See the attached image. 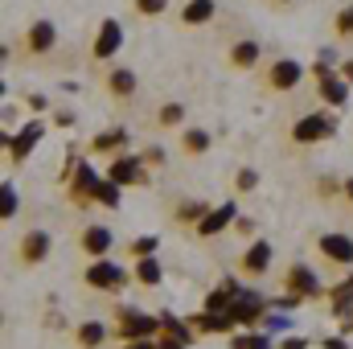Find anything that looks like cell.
Returning <instances> with one entry per match:
<instances>
[{
	"mask_svg": "<svg viewBox=\"0 0 353 349\" xmlns=\"http://www.w3.org/2000/svg\"><path fill=\"white\" fill-rule=\"evenodd\" d=\"M333 136H337V115L333 111H308L292 123L296 144H321V140H333Z\"/></svg>",
	"mask_w": 353,
	"mask_h": 349,
	"instance_id": "6da1fadb",
	"label": "cell"
},
{
	"mask_svg": "<svg viewBox=\"0 0 353 349\" xmlns=\"http://www.w3.org/2000/svg\"><path fill=\"white\" fill-rule=\"evenodd\" d=\"M83 283H90L94 292H123L128 271H123L119 263H111V259H94L87 271H83Z\"/></svg>",
	"mask_w": 353,
	"mask_h": 349,
	"instance_id": "7a4b0ae2",
	"label": "cell"
},
{
	"mask_svg": "<svg viewBox=\"0 0 353 349\" xmlns=\"http://www.w3.org/2000/svg\"><path fill=\"white\" fill-rule=\"evenodd\" d=\"M161 329V317H148L140 308H123L119 321H115V337L119 341H136V337H152Z\"/></svg>",
	"mask_w": 353,
	"mask_h": 349,
	"instance_id": "3957f363",
	"label": "cell"
},
{
	"mask_svg": "<svg viewBox=\"0 0 353 349\" xmlns=\"http://www.w3.org/2000/svg\"><path fill=\"white\" fill-rule=\"evenodd\" d=\"M107 177H111L115 185H148V161L136 157V152H119V157L111 161Z\"/></svg>",
	"mask_w": 353,
	"mask_h": 349,
	"instance_id": "277c9868",
	"label": "cell"
},
{
	"mask_svg": "<svg viewBox=\"0 0 353 349\" xmlns=\"http://www.w3.org/2000/svg\"><path fill=\"white\" fill-rule=\"evenodd\" d=\"M107 177L94 173V165L90 161H83L79 169H74V177H70V201L74 206H90V201H99V185H103Z\"/></svg>",
	"mask_w": 353,
	"mask_h": 349,
	"instance_id": "5b68a950",
	"label": "cell"
},
{
	"mask_svg": "<svg viewBox=\"0 0 353 349\" xmlns=\"http://www.w3.org/2000/svg\"><path fill=\"white\" fill-rule=\"evenodd\" d=\"M283 288H288V292H296L300 300H316V296L325 292V288H321V275H316L308 263H292V267H288V275H283Z\"/></svg>",
	"mask_w": 353,
	"mask_h": 349,
	"instance_id": "8992f818",
	"label": "cell"
},
{
	"mask_svg": "<svg viewBox=\"0 0 353 349\" xmlns=\"http://www.w3.org/2000/svg\"><path fill=\"white\" fill-rule=\"evenodd\" d=\"M119 50H123V25H119L115 17H107V21L99 25V37H94L90 58H94V62H111Z\"/></svg>",
	"mask_w": 353,
	"mask_h": 349,
	"instance_id": "52a82bcc",
	"label": "cell"
},
{
	"mask_svg": "<svg viewBox=\"0 0 353 349\" xmlns=\"http://www.w3.org/2000/svg\"><path fill=\"white\" fill-rule=\"evenodd\" d=\"M41 136H46V123H41V119H29L17 136H4V148H8V157L21 165V161H29V152L37 148V140H41Z\"/></svg>",
	"mask_w": 353,
	"mask_h": 349,
	"instance_id": "ba28073f",
	"label": "cell"
},
{
	"mask_svg": "<svg viewBox=\"0 0 353 349\" xmlns=\"http://www.w3.org/2000/svg\"><path fill=\"white\" fill-rule=\"evenodd\" d=\"M300 83H304V66H300L296 58L271 62V70H267V87L271 90H296Z\"/></svg>",
	"mask_w": 353,
	"mask_h": 349,
	"instance_id": "9c48e42d",
	"label": "cell"
},
{
	"mask_svg": "<svg viewBox=\"0 0 353 349\" xmlns=\"http://www.w3.org/2000/svg\"><path fill=\"white\" fill-rule=\"evenodd\" d=\"M263 308H267L263 296H259L255 288H243V292H239V300L230 304V317H234L239 325H247V329H251V325H259V321H263Z\"/></svg>",
	"mask_w": 353,
	"mask_h": 349,
	"instance_id": "30bf717a",
	"label": "cell"
},
{
	"mask_svg": "<svg viewBox=\"0 0 353 349\" xmlns=\"http://www.w3.org/2000/svg\"><path fill=\"white\" fill-rule=\"evenodd\" d=\"M79 247L87 251L90 259H107V251L115 247V235H111V226L90 222V226H83V235H79Z\"/></svg>",
	"mask_w": 353,
	"mask_h": 349,
	"instance_id": "8fae6325",
	"label": "cell"
},
{
	"mask_svg": "<svg viewBox=\"0 0 353 349\" xmlns=\"http://www.w3.org/2000/svg\"><path fill=\"white\" fill-rule=\"evenodd\" d=\"M316 251L329 263H337V267H350L353 263V239L350 235H337V230H333V235H321V239H316Z\"/></svg>",
	"mask_w": 353,
	"mask_h": 349,
	"instance_id": "7c38bea8",
	"label": "cell"
},
{
	"mask_svg": "<svg viewBox=\"0 0 353 349\" xmlns=\"http://www.w3.org/2000/svg\"><path fill=\"white\" fill-rule=\"evenodd\" d=\"M234 218H239V206H234V201H222L218 210H210V214L197 222V235H201V239H214V235H222L226 226H234Z\"/></svg>",
	"mask_w": 353,
	"mask_h": 349,
	"instance_id": "4fadbf2b",
	"label": "cell"
},
{
	"mask_svg": "<svg viewBox=\"0 0 353 349\" xmlns=\"http://www.w3.org/2000/svg\"><path fill=\"white\" fill-rule=\"evenodd\" d=\"M50 251H54V239H50V230H29V235L21 239V259H25V263L50 259Z\"/></svg>",
	"mask_w": 353,
	"mask_h": 349,
	"instance_id": "5bb4252c",
	"label": "cell"
},
{
	"mask_svg": "<svg viewBox=\"0 0 353 349\" xmlns=\"http://www.w3.org/2000/svg\"><path fill=\"white\" fill-rule=\"evenodd\" d=\"M316 90H321V99H325L333 111H345V107H350V87H345V79H341V74L316 79Z\"/></svg>",
	"mask_w": 353,
	"mask_h": 349,
	"instance_id": "9a60e30c",
	"label": "cell"
},
{
	"mask_svg": "<svg viewBox=\"0 0 353 349\" xmlns=\"http://www.w3.org/2000/svg\"><path fill=\"white\" fill-rule=\"evenodd\" d=\"M271 255H275V251H271V243H267V239H255V243L243 251V271H247V275H267Z\"/></svg>",
	"mask_w": 353,
	"mask_h": 349,
	"instance_id": "2e32d148",
	"label": "cell"
},
{
	"mask_svg": "<svg viewBox=\"0 0 353 349\" xmlns=\"http://www.w3.org/2000/svg\"><path fill=\"white\" fill-rule=\"evenodd\" d=\"M25 46H29V54H50V50L58 46V29H54V21H33Z\"/></svg>",
	"mask_w": 353,
	"mask_h": 349,
	"instance_id": "e0dca14e",
	"label": "cell"
},
{
	"mask_svg": "<svg viewBox=\"0 0 353 349\" xmlns=\"http://www.w3.org/2000/svg\"><path fill=\"white\" fill-rule=\"evenodd\" d=\"M239 321L230 317V312H210V308H201L197 317H193V329L197 333H230Z\"/></svg>",
	"mask_w": 353,
	"mask_h": 349,
	"instance_id": "ac0fdd59",
	"label": "cell"
},
{
	"mask_svg": "<svg viewBox=\"0 0 353 349\" xmlns=\"http://www.w3.org/2000/svg\"><path fill=\"white\" fill-rule=\"evenodd\" d=\"M259 41H251V37H243V41H234L230 46V66L234 70H251V66H259Z\"/></svg>",
	"mask_w": 353,
	"mask_h": 349,
	"instance_id": "d6986e66",
	"label": "cell"
},
{
	"mask_svg": "<svg viewBox=\"0 0 353 349\" xmlns=\"http://www.w3.org/2000/svg\"><path fill=\"white\" fill-rule=\"evenodd\" d=\"M140 87V79H136V70H128V66H115L111 74H107V90L115 94V99H132Z\"/></svg>",
	"mask_w": 353,
	"mask_h": 349,
	"instance_id": "ffe728a7",
	"label": "cell"
},
{
	"mask_svg": "<svg viewBox=\"0 0 353 349\" xmlns=\"http://www.w3.org/2000/svg\"><path fill=\"white\" fill-rule=\"evenodd\" d=\"M214 148V136L205 132V128H185V136H181V152H189V157H205Z\"/></svg>",
	"mask_w": 353,
	"mask_h": 349,
	"instance_id": "44dd1931",
	"label": "cell"
},
{
	"mask_svg": "<svg viewBox=\"0 0 353 349\" xmlns=\"http://www.w3.org/2000/svg\"><path fill=\"white\" fill-rule=\"evenodd\" d=\"M214 0H189L185 8H181V25H189V29H197V25H205V21H214Z\"/></svg>",
	"mask_w": 353,
	"mask_h": 349,
	"instance_id": "7402d4cb",
	"label": "cell"
},
{
	"mask_svg": "<svg viewBox=\"0 0 353 349\" xmlns=\"http://www.w3.org/2000/svg\"><path fill=\"white\" fill-rule=\"evenodd\" d=\"M123 144H128V132H123V128H107V132H99V136L90 140V152H111V157H115Z\"/></svg>",
	"mask_w": 353,
	"mask_h": 349,
	"instance_id": "603a6c76",
	"label": "cell"
},
{
	"mask_svg": "<svg viewBox=\"0 0 353 349\" xmlns=\"http://www.w3.org/2000/svg\"><path fill=\"white\" fill-rule=\"evenodd\" d=\"M136 279H140L144 288H157V283L165 279V271H161L157 255H148V259H136Z\"/></svg>",
	"mask_w": 353,
	"mask_h": 349,
	"instance_id": "cb8c5ba5",
	"label": "cell"
},
{
	"mask_svg": "<svg viewBox=\"0 0 353 349\" xmlns=\"http://www.w3.org/2000/svg\"><path fill=\"white\" fill-rule=\"evenodd\" d=\"M103 341H107V325H99V321L79 325V346H83V349H99Z\"/></svg>",
	"mask_w": 353,
	"mask_h": 349,
	"instance_id": "d4e9b609",
	"label": "cell"
},
{
	"mask_svg": "<svg viewBox=\"0 0 353 349\" xmlns=\"http://www.w3.org/2000/svg\"><path fill=\"white\" fill-rule=\"evenodd\" d=\"M161 333H165V337H176V341H185V346L193 341V329H189L185 321H176L173 312H161Z\"/></svg>",
	"mask_w": 353,
	"mask_h": 349,
	"instance_id": "484cf974",
	"label": "cell"
},
{
	"mask_svg": "<svg viewBox=\"0 0 353 349\" xmlns=\"http://www.w3.org/2000/svg\"><path fill=\"white\" fill-rule=\"evenodd\" d=\"M17 210H21L17 185H12V181H0V218L8 222V218H17Z\"/></svg>",
	"mask_w": 353,
	"mask_h": 349,
	"instance_id": "4316f807",
	"label": "cell"
},
{
	"mask_svg": "<svg viewBox=\"0 0 353 349\" xmlns=\"http://www.w3.org/2000/svg\"><path fill=\"white\" fill-rule=\"evenodd\" d=\"M205 214H210L205 201H181V206H176V222H193V226H197Z\"/></svg>",
	"mask_w": 353,
	"mask_h": 349,
	"instance_id": "83f0119b",
	"label": "cell"
},
{
	"mask_svg": "<svg viewBox=\"0 0 353 349\" xmlns=\"http://www.w3.org/2000/svg\"><path fill=\"white\" fill-rule=\"evenodd\" d=\"M119 189H123V185H115V181L107 177V181L99 185V206H107V210H119V201H123V193H119Z\"/></svg>",
	"mask_w": 353,
	"mask_h": 349,
	"instance_id": "f1b7e54d",
	"label": "cell"
},
{
	"mask_svg": "<svg viewBox=\"0 0 353 349\" xmlns=\"http://www.w3.org/2000/svg\"><path fill=\"white\" fill-rule=\"evenodd\" d=\"M157 247H161V239H157V235H140L128 251H132L136 259H148V255H157Z\"/></svg>",
	"mask_w": 353,
	"mask_h": 349,
	"instance_id": "f546056e",
	"label": "cell"
},
{
	"mask_svg": "<svg viewBox=\"0 0 353 349\" xmlns=\"http://www.w3.org/2000/svg\"><path fill=\"white\" fill-rule=\"evenodd\" d=\"M181 119H185V107H181V103H165V107L157 111V123H161V128H176Z\"/></svg>",
	"mask_w": 353,
	"mask_h": 349,
	"instance_id": "4dcf8cb0",
	"label": "cell"
},
{
	"mask_svg": "<svg viewBox=\"0 0 353 349\" xmlns=\"http://www.w3.org/2000/svg\"><path fill=\"white\" fill-rule=\"evenodd\" d=\"M136 4V12H144V17H161L165 8H169V0H132Z\"/></svg>",
	"mask_w": 353,
	"mask_h": 349,
	"instance_id": "1f68e13d",
	"label": "cell"
},
{
	"mask_svg": "<svg viewBox=\"0 0 353 349\" xmlns=\"http://www.w3.org/2000/svg\"><path fill=\"white\" fill-rule=\"evenodd\" d=\"M333 25H337V33H341V37H353V4H345V8L337 12V21H333Z\"/></svg>",
	"mask_w": 353,
	"mask_h": 349,
	"instance_id": "d6a6232c",
	"label": "cell"
},
{
	"mask_svg": "<svg viewBox=\"0 0 353 349\" xmlns=\"http://www.w3.org/2000/svg\"><path fill=\"white\" fill-rule=\"evenodd\" d=\"M259 185V173L255 169H239V177H234V189H243V193H251Z\"/></svg>",
	"mask_w": 353,
	"mask_h": 349,
	"instance_id": "836d02e7",
	"label": "cell"
},
{
	"mask_svg": "<svg viewBox=\"0 0 353 349\" xmlns=\"http://www.w3.org/2000/svg\"><path fill=\"white\" fill-rule=\"evenodd\" d=\"M267 333H288L292 329V317H263Z\"/></svg>",
	"mask_w": 353,
	"mask_h": 349,
	"instance_id": "e575fe53",
	"label": "cell"
},
{
	"mask_svg": "<svg viewBox=\"0 0 353 349\" xmlns=\"http://www.w3.org/2000/svg\"><path fill=\"white\" fill-rule=\"evenodd\" d=\"M247 349H271V333H247Z\"/></svg>",
	"mask_w": 353,
	"mask_h": 349,
	"instance_id": "d590c367",
	"label": "cell"
},
{
	"mask_svg": "<svg viewBox=\"0 0 353 349\" xmlns=\"http://www.w3.org/2000/svg\"><path fill=\"white\" fill-rule=\"evenodd\" d=\"M140 157H144L148 165H161V161H165V148H157V144H152V148H148V152H140Z\"/></svg>",
	"mask_w": 353,
	"mask_h": 349,
	"instance_id": "8d00e7d4",
	"label": "cell"
},
{
	"mask_svg": "<svg viewBox=\"0 0 353 349\" xmlns=\"http://www.w3.org/2000/svg\"><path fill=\"white\" fill-rule=\"evenodd\" d=\"M234 230L247 239V235H255V222H251V218H234Z\"/></svg>",
	"mask_w": 353,
	"mask_h": 349,
	"instance_id": "74e56055",
	"label": "cell"
},
{
	"mask_svg": "<svg viewBox=\"0 0 353 349\" xmlns=\"http://www.w3.org/2000/svg\"><path fill=\"white\" fill-rule=\"evenodd\" d=\"M123 349H161V346H157L152 337H136V341H128Z\"/></svg>",
	"mask_w": 353,
	"mask_h": 349,
	"instance_id": "f35d334b",
	"label": "cell"
},
{
	"mask_svg": "<svg viewBox=\"0 0 353 349\" xmlns=\"http://www.w3.org/2000/svg\"><path fill=\"white\" fill-rule=\"evenodd\" d=\"M279 349H308V341H304V337H283Z\"/></svg>",
	"mask_w": 353,
	"mask_h": 349,
	"instance_id": "ab89813d",
	"label": "cell"
},
{
	"mask_svg": "<svg viewBox=\"0 0 353 349\" xmlns=\"http://www.w3.org/2000/svg\"><path fill=\"white\" fill-rule=\"evenodd\" d=\"M29 107H33V111H46V107H50V99H46V94H29Z\"/></svg>",
	"mask_w": 353,
	"mask_h": 349,
	"instance_id": "60d3db41",
	"label": "cell"
},
{
	"mask_svg": "<svg viewBox=\"0 0 353 349\" xmlns=\"http://www.w3.org/2000/svg\"><path fill=\"white\" fill-rule=\"evenodd\" d=\"M341 79H345V83H353V58H345V62H341Z\"/></svg>",
	"mask_w": 353,
	"mask_h": 349,
	"instance_id": "b9f144b4",
	"label": "cell"
},
{
	"mask_svg": "<svg viewBox=\"0 0 353 349\" xmlns=\"http://www.w3.org/2000/svg\"><path fill=\"white\" fill-rule=\"evenodd\" d=\"M161 349H189V346H185V341H176V337H165V341H161Z\"/></svg>",
	"mask_w": 353,
	"mask_h": 349,
	"instance_id": "7bdbcfd3",
	"label": "cell"
},
{
	"mask_svg": "<svg viewBox=\"0 0 353 349\" xmlns=\"http://www.w3.org/2000/svg\"><path fill=\"white\" fill-rule=\"evenodd\" d=\"M325 349H350V346H345V337H329V341H325Z\"/></svg>",
	"mask_w": 353,
	"mask_h": 349,
	"instance_id": "ee69618b",
	"label": "cell"
},
{
	"mask_svg": "<svg viewBox=\"0 0 353 349\" xmlns=\"http://www.w3.org/2000/svg\"><path fill=\"white\" fill-rule=\"evenodd\" d=\"M341 189H345V197H350V201H353V177H350V181H345V185H341Z\"/></svg>",
	"mask_w": 353,
	"mask_h": 349,
	"instance_id": "f6af8a7d",
	"label": "cell"
},
{
	"mask_svg": "<svg viewBox=\"0 0 353 349\" xmlns=\"http://www.w3.org/2000/svg\"><path fill=\"white\" fill-rule=\"evenodd\" d=\"M279 4H288V0H279Z\"/></svg>",
	"mask_w": 353,
	"mask_h": 349,
	"instance_id": "bcb514c9",
	"label": "cell"
}]
</instances>
